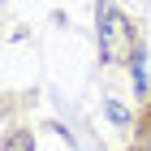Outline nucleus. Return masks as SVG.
<instances>
[{"label": "nucleus", "mask_w": 151, "mask_h": 151, "mask_svg": "<svg viewBox=\"0 0 151 151\" xmlns=\"http://www.w3.org/2000/svg\"><path fill=\"white\" fill-rule=\"evenodd\" d=\"M138 47H134V30H129V22H125V13L116 9L112 0H99V56L104 60H125V56H134Z\"/></svg>", "instance_id": "nucleus-1"}, {"label": "nucleus", "mask_w": 151, "mask_h": 151, "mask_svg": "<svg viewBox=\"0 0 151 151\" xmlns=\"http://www.w3.org/2000/svg\"><path fill=\"white\" fill-rule=\"evenodd\" d=\"M4 151H30V138L26 134H4Z\"/></svg>", "instance_id": "nucleus-2"}]
</instances>
